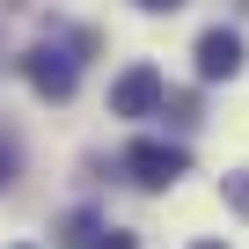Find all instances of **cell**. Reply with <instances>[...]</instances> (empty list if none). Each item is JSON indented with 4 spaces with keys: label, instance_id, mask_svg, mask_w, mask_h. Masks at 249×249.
Instances as JSON below:
<instances>
[{
    "label": "cell",
    "instance_id": "8992f818",
    "mask_svg": "<svg viewBox=\"0 0 249 249\" xmlns=\"http://www.w3.org/2000/svg\"><path fill=\"white\" fill-rule=\"evenodd\" d=\"M227 205L249 220V169H234V176H227Z\"/></svg>",
    "mask_w": 249,
    "mask_h": 249
},
{
    "label": "cell",
    "instance_id": "30bf717a",
    "mask_svg": "<svg viewBox=\"0 0 249 249\" xmlns=\"http://www.w3.org/2000/svg\"><path fill=\"white\" fill-rule=\"evenodd\" d=\"M198 249H227V242H198Z\"/></svg>",
    "mask_w": 249,
    "mask_h": 249
},
{
    "label": "cell",
    "instance_id": "3957f363",
    "mask_svg": "<svg viewBox=\"0 0 249 249\" xmlns=\"http://www.w3.org/2000/svg\"><path fill=\"white\" fill-rule=\"evenodd\" d=\"M22 73H30V88H37V95L66 103V95H73V81H81V59H73L66 44H30V52H22Z\"/></svg>",
    "mask_w": 249,
    "mask_h": 249
},
{
    "label": "cell",
    "instance_id": "277c9868",
    "mask_svg": "<svg viewBox=\"0 0 249 249\" xmlns=\"http://www.w3.org/2000/svg\"><path fill=\"white\" fill-rule=\"evenodd\" d=\"M242 73V37L234 30H205L198 37V81H234Z\"/></svg>",
    "mask_w": 249,
    "mask_h": 249
},
{
    "label": "cell",
    "instance_id": "7a4b0ae2",
    "mask_svg": "<svg viewBox=\"0 0 249 249\" xmlns=\"http://www.w3.org/2000/svg\"><path fill=\"white\" fill-rule=\"evenodd\" d=\"M161 95H169V81H161V66H124L117 81H110V117H154L161 110Z\"/></svg>",
    "mask_w": 249,
    "mask_h": 249
},
{
    "label": "cell",
    "instance_id": "5b68a950",
    "mask_svg": "<svg viewBox=\"0 0 249 249\" xmlns=\"http://www.w3.org/2000/svg\"><path fill=\"white\" fill-rule=\"evenodd\" d=\"M103 227H95V213H66V227H59V249H88Z\"/></svg>",
    "mask_w": 249,
    "mask_h": 249
},
{
    "label": "cell",
    "instance_id": "6da1fadb",
    "mask_svg": "<svg viewBox=\"0 0 249 249\" xmlns=\"http://www.w3.org/2000/svg\"><path fill=\"white\" fill-rule=\"evenodd\" d=\"M183 169H191V154L169 147V140H132V147H124V176H132L140 191H169Z\"/></svg>",
    "mask_w": 249,
    "mask_h": 249
},
{
    "label": "cell",
    "instance_id": "52a82bcc",
    "mask_svg": "<svg viewBox=\"0 0 249 249\" xmlns=\"http://www.w3.org/2000/svg\"><path fill=\"white\" fill-rule=\"evenodd\" d=\"M88 249H140V242H132V234H117V227H103V234H95Z\"/></svg>",
    "mask_w": 249,
    "mask_h": 249
},
{
    "label": "cell",
    "instance_id": "8fae6325",
    "mask_svg": "<svg viewBox=\"0 0 249 249\" xmlns=\"http://www.w3.org/2000/svg\"><path fill=\"white\" fill-rule=\"evenodd\" d=\"M22 249H30V242H22Z\"/></svg>",
    "mask_w": 249,
    "mask_h": 249
},
{
    "label": "cell",
    "instance_id": "9c48e42d",
    "mask_svg": "<svg viewBox=\"0 0 249 249\" xmlns=\"http://www.w3.org/2000/svg\"><path fill=\"white\" fill-rule=\"evenodd\" d=\"M0 191H8V154H0Z\"/></svg>",
    "mask_w": 249,
    "mask_h": 249
},
{
    "label": "cell",
    "instance_id": "ba28073f",
    "mask_svg": "<svg viewBox=\"0 0 249 249\" xmlns=\"http://www.w3.org/2000/svg\"><path fill=\"white\" fill-rule=\"evenodd\" d=\"M132 8H147V15H176L183 0H132Z\"/></svg>",
    "mask_w": 249,
    "mask_h": 249
}]
</instances>
